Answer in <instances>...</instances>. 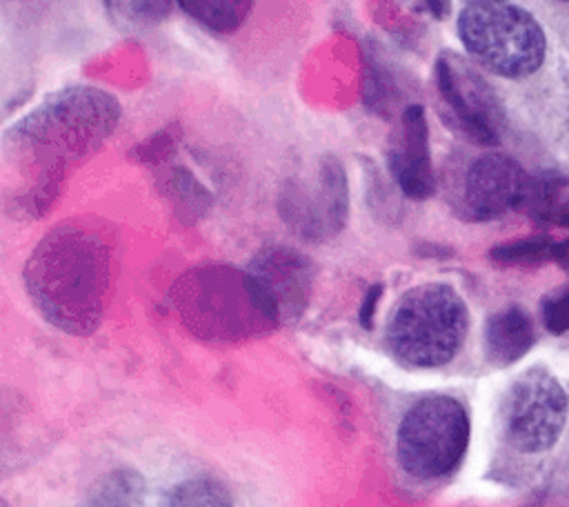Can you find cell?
I'll return each instance as SVG.
<instances>
[{"instance_id":"9c48e42d","label":"cell","mask_w":569,"mask_h":507,"mask_svg":"<svg viewBox=\"0 0 569 507\" xmlns=\"http://www.w3.org/2000/svg\"><path fill=\"white\" fill-rule=\"evenodd\" d=\"M500 422L511 447L525 454L549 449L567 422V394L545 369L520 374L500 405Z\"/></svg>"},{"instance_id":"9a60e30c","label":"cell","mask_w":569,"mask_h":507,"mask_svg":"<svg viewBox=\"0 0 569 507\" xmlns=\"http://www.w3.org/2000/svg\"><path fill=\"white\" fill-rule=\"evenodd\" d=\"M178 7L211 33H233L247 20L253 4L247 0H193Z\"/></svg>"},{"instance_id":"d6986e66","label":"cell","mask_w":569,"mask_h":507,"mask_svg":"<svg viewBox=\"0 0 569 507\" xmlns=\"http://www.w3.org/2000/svg\"><path fill=\"white\" fill-rule=\"evenodd\" d=\"M553 249L556 245L547 236H531V238L496 245L489 251V258L496 265H533L551 258Z\"/></svg>"},{"instance_id":"7a4b0ae2","label":"cell","mask_w":569,"mask_h":507,"mask_svg":"<svg viewBox=\"0 0 569 507\" xmlns=\"http://www.w3.org/2000/svg\"><path fill=\"white\" fill-rule=\"evenodd\" d=\"M116 238L96 218H67L29 254L22 280L31 305L69 336L93 334L113 289Z\"/></svg>"},{"instance_id":"44dd1931","label":"cell","mask_w":569,"mask_h":507,"mask_svg":"<svg viewBox=\"0 0 569 507\" xmlns=\"http://www.w3.org/2000/svg\"><path fill=\"white\" fill-rule=\"evenodd\" d=\"M380 296H382V285H371L362 298V305H360V311H358V320L362 325V329H371L373 327V314L378 309V302H380Z\"/></svg>"},{"instance_id":"2e32d148","label":"cell","mask_w":569,"mask_h":507,"mask_svg":"<svg viewBox=\"0 0 569 507\" xmlns=\"http://www.w3.org/2000/svg\"><path fill=\"white\" fill-rule=\"evenodd\" d=\"M164 507H233L227 489L207 476L189 478L178 483L169 496Z\"/></svg>"},{"instance_id":"30bf717a","label":"cell","mask_w":569,"mask_h":507,"mask_svg":"<svg viewBox=\"0 0 569 507\" xmlns=\"http://www.w3.org/2000/svg\"><path fill=\"white\" fill-rule=\"evenodd\" d=\"M247 269L267 294L280 325H291L305 316L316 282V267L307 254L271 242L253 254Z\"/></svg>"},{"instance_id":"603a6c76","label":"cell","mask_w":569,"mask_h":507,"mask_svg":"<svg viewBox=\"0 0 569 507\" xmlns=\"http://www.w3.org/2000/svg\"><path fill=\"white\" fill-rule=\"evenodd\" d=\"M551 222L562 225V227H569V200L560 202V207H558V211L553 213V220H551Z\"/></svg>"},{"instance_id":"52a82bcc","label":"cell","mask_w":569,"mask_h":507,"mask_svg":"<svg viewBox=\"0 0 569 507\" xmlns=\"http://www.w3.org/2000/svg\"><path fill=\"white\" fill-rule=\"evenodd\" d=\"M278 213L302 240H333L349 220V178L345 162L327 151L305 171L291 173L278 191Z\"/></svg>"},{"instance_id":"6da1fadb","label":"cell","mask_w":569,"mask_h":507,"mask_svg":"<svg viewBox=\"0 0 569 507\" xmlns=\"http://www.w3.org/2000/svg\"><path fill=\"white\" fill-rule=\"evenodd\" d=\"M122 116L107 89L69 84L40 100L2 136V202L9 216H44L69 173L91 158Z\"/></svg>"},{"instance_id":"ac0fdd59","label":"cell","mask_w":569,"mask_h":507,"mask_svg":"<svg viewBox=\"0 0 569 507\" xmlns=\"http://www.w3.org/2000/svg\"><path fill=\"white\" fill-rule=\"evenodd\" d=\"M173 2H104V11L122 31H142L169 18Z\"/></svg>"},{"instance_id":"8fae6325","label":"cell","mask_w":569,"mask_h":507,"mask_svg":"<svg viewBox=\"0 0 569 507\" xmlns=\"http://www.w3.org/2000/svg\"><path fill=\"white\" fill-rule=\"evenodd\" d=\"M527 187L522 167L505 153H485L465 173L460 211L467 220H493L520 207Z\"/></svg>"},{"instance_id":"277c9868","label":"cell","mask_w":569,"mask_h":507,"mask_svg":"<svg viewBox=\"0 0 569 507\" xmlns=\"http://www.w3.org/2000/svg\"><path fill=\"white\" fill-rule=\"evenodd\" d=\"M469 309L447 282H425L405 291L393 305L385 342L396 360L407 367L447 365L465 342Z\"/></svg>"},{"instance_id":"5b68a950","label":"cell","mask_w":569,"mask_h":507,"mask_svg":"<svg viewBox=\"0 0 569 507\" xmlns=\"http://www.w3.org/2000/svg\"><path fill=\"white\" fill-rule=\"evenodd\" d=\"M458 38L476 62L505 78H525L545 60L540 24L511 2H467L458 13Z\"/></svg>"},{"instance_id":"4fadbf2b","label":"cell","mask_w":569,"mask_h":507,"mask_svg":"<svg viewBox=\"0 0 569 507\" xmlns=\"http://www.w3.org/2000/svg\"><path fill=\"white\" fill-rule=\"evenodd\" d=\"M533 345V325L525 309L509 305L485 322V351L493 365H511Z\"/></svg>"},{"instance_id":"5bb4252c","label":"cell","mask_w":569,"mask_h":507,"mask_svg":"<svg viewBox=\"0 0 569 507\" xmlns=\"http://www.w3.org/2000/svg\"><path fill=\"white\" fill-rule=\"evenodd\" d=\"M84 507H149L147 483L133 469H111L93 483Z\"/></svg>"},{"instance_id":"cb8c5ba5","label":"cell","mask_w":569,"mask_h":507,"mask_svg":"<svg viewBox=\"0 0 569 507\" xmlns=\"http://www.w3.org/2000/svg\"><path fill=\"white\" fill-rule=\"evenodd\" d=\"M553 256L558 258V262H560L562 267H569V240H565V242L556 245V249H553Z\"/></svg>"},{"instance_id":"ffe728a7","label":"cell","mask_w":569,"mask_h":507,"mask_svg":"<svg viewBox=\"0 0 569 507\" xmlns=\"http://www.w3.org/2000/svg\"><path fill=\"white\" fill-rule=\"evenodd\" d=\"M545 325L553 334H562L569 329V291L560 298L545 302Z\"/></svg>"},{"instance_id":"e0dca14e","label":"cell","mask_w":569,"mask_h":507,"mask_svg":"<svg viewBox=\"0 0 569 507\" xmlns=\"http://www.w3.org/2000/svg\"><path fill=\"white\" fill-rule=\"evenodd\" d=\"M558 191H560V178L553 176L551 171L527 178L520 209L536 222H551L553 213L560 207Z\"/></svg>"},{"instance_id":"7c38bea8","label":"cell","mask_w":569,"mask_h":507,"mask_svg":"<svg viewBox=\"0 0 569 507\" xmlns=\"http://www.w3.org/2000/svg\"><path fill=\"white\" fill-rule=\"evenodd\" d=\"M387 167L398 189L411 200H425L436 191V173L429 149V127L425 107L411 102L402 107L387 147Z\"/></svg>"},{"instance_id":"7402d4cb","label":"cell","mask_w":569,"mask_h":507,"mask_svg":"<svg viewBox=\"0 0 569 507\" xmlns=\"http://www.w3.org/2000/svg\"><path fill=\"white\" fill-rule=\"evenodd\" d=\"M413 7L431 11L433 18H447V13H449V2H418Z\"/></svg>"},{"instance_id":"8992f818","label":"cell","mask_w":569,"mask_h":507,"mask_svg":"<svg viewBox=\"0 0 569 507\" xmlns=\"http://www.w3.org/2000/svg\"><path fill=\"white\" fill-rule=\"evenodd\" d=\"M469 443V416L460 400L451 396H427L413 402L396 434L400 467L420 480L451 474Z\"/></svg>"},{"instance_id":"3957f363","label":"cell","mask_w":569,"mask_h":507,"mask_svg":"<svg viewBox=\"0 0 569 507\" xmlns=\"http://www.w3.org/2000/svg\"><path fill=\"white\" fill-rule=\"evenodd\" d=\"M180 322L211 342H242L280 327L278 314L244 267L204 262L182 271L169 289Z\"/></svg>"},{"instance_id":"ba28073f","label":"cell","mask_w":569,"mask_h":507,"mask_svg":"<svg viewBox=\"0 0 569 507\" xmlns=\"http://www.w3.org/2000/svg\"><path fill=\"white\" fill-rule=\"evenodd\" d=\"M438 111L442 122L473 145H496L502 136L500 98L476 67L456 51H442L433 64Z\"/></svg>"}]
</instances>
